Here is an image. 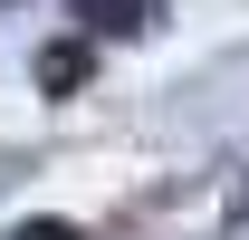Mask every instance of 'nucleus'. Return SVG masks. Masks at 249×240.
Here are the masks:
<instances>
[{"label": "nucleus", "mask_w": 249, "mask_h": 240, "mask_svg": "<svg viewBox=\"0 0 249 240\" xmlns=\"http://www.w3.org/2000/svg\"><path fill=\"white\" fill-rule=\"evenodd\" d=\"M87 29H106V39H134V29H154V10L163 0H67Z\"/></svg>", "instance_id": "nucleus-1"}, {"label": "nucleus", "mask_w": 249, "mask_h": 240, "mask_svg": "<svg viewBox=\"0 0 249 240\" xmlns=\"http://www.w3.org/2000/svg\"><path fill=\"white\" fill-rule=\"evenodd\" d=\"M87 39H58V48H38V87H48V96H77V87H87Z\"/></svg>", "instance_id": "nucleus-2"}, {"label": "nucleus", "mask_w": 249, "mask_h": 240, "mask_svg": "<svg viewBox=\"0 0 249 240\" xmlns=\"http://www.w3.org/2000/svg\"><path fill=\"white\" fill-rule=\"evenodd\" d=\"M10 240H77V221H19Z\"/></svg>", "instance_id": "nucleus-3"}, {"label": "nucleus", "mask_w": 249, "mask_h": 240, "mask_svg": "<svg viewBox=\"0 0 249 240\" xmlns=\"http://www.w3.org/2000/svg\"><path fill=\"white\" fill-rule=\"evenodd\" d=\"M230 221H249V182H240V192H230Z\"/></svg>", "instance_id": "nucleus-4"}]
</instances>
